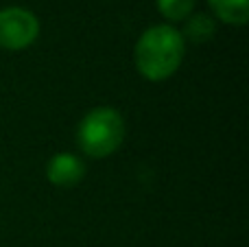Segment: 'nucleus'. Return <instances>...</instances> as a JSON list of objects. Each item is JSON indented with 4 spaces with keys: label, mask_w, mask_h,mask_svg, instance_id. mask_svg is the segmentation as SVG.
I'll return each instance as SVG.
<instances>
[{
    "label": "nucleus",
    "mask_w": 249,
    "mask_h": 247,
    "mask_svg": "<svg viewBox=\"0 0 249 247\" xmlns=\"http://www.w3.org/2000/svg\"><path fill=\"white\" fill-rule=\"evenodd\" d=\"M184 59V37L173 26L160 24L144 31L136 44V66L142 77L162 81L175 74Z\"/></svg>",
    "instance_id": "obj_1"
},
{
    "label": "nucleus",
    "mask_w": 249,
    "mask_h": 247,
    "mask_svg": "<svg viewBox=\"0 0 249 247\" xmlns=\"http://www.w3.org/2000/svg\"><path fill=\"white\" fill-rule=\"evenodd\" d=\"M79 147L90 158H105L123 144L124 123L112 107H96L83 116L77 129Z\"/></svg>",
    "instance_id": "obj_2"
},
{
    "label": "nucleus",
    "mask_w": 249,
    "mask_h": 247,
    "mask_svg": "<svg viewBox=\"0 0 249 247\" xmlns=\"http://www.w3.org/2000/svg\"><path fill=\"white\" fill-rule=\"evenodd\" d=\"M39 33V22L22 7H9L0 11V48L22 51L31 46Z\"/></svg>",
    "instance_id": "obj_3"
},
{
    "label": "nucleus",
    "mask_w": 249,
    "mask_h": 247,
    "mask_svg": "<svg viewBox=\"0 0 249 247\" xmlns=\"http://www.w3.org/2000/svg\"><path fill=\"white\" fill-rule=\"evenodd\" d=\"M86 166L79 158H74L72 153H57L51 158L46 166V175L51 179V184L61 188H70L74 184H79L83 179Z\"/></svg>",
    "instance_id": "obj_4"
},
{
    "label": "nucleus",
    "mask_w": 249,
    "mask_h": 247,
    "mask_svg": "<svg viewBox=\"0 0 249 247\" xmlns=\"http://www.w3.org/2000/svg\"><path fill=\"white\" fill-rule=\"evenodd\" d=\"M210 7L228 24H245L249 20V0H210Z\"/></svg>",
    "instance_id": "obj_5"
},
{
    "label": "nucleus",
    "mask_w": 249,
    "mask_h": 247,
    "mask_svg": "<svg viewBox=\"0 0 249 247\" xmlns=\"http://www.w3.org/2000/svg\"><path fill=\"white\" fill-rule=\"evenodd\" d=\"M186 35H188L193 42H206V39H210L212 35H214V22H212L208 16L199 13V16H195L193 20L188 22Z\"/></svg>",
    "instance_id": "obj_6"
},
{
    "label": "nucleus",
    "mask_w": 249,
    "mask_h": 247,
    "mask_svg": "<svg viewBox=\"0 0 249 247\" xmlns=\"http://www.w3.org/2000/svg\"><path fill=\"white\" fill-rule=\"evenodd\" d=\"M193 7H195V0H158V9L162 11V16L173 22L188 18Z\"/></svg>",
    "instance_id": "obj_7"
}]
</instances>
